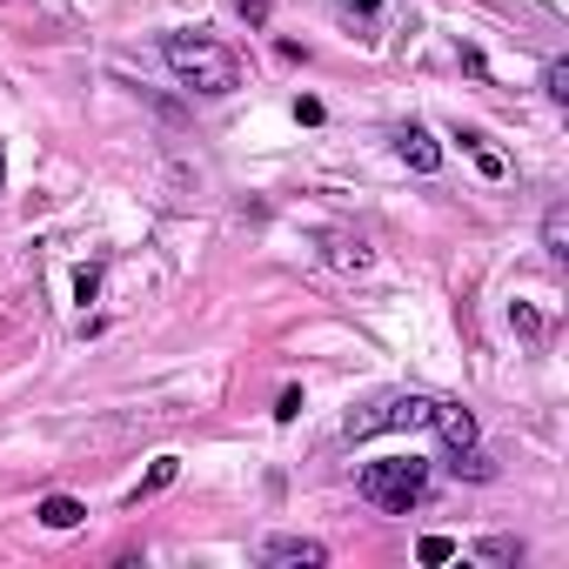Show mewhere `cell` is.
I'll return each mask as SVG.
<instances>
[{"label": "cell", "mask_w": 569, "mask_h": 569, "mask_svg": "<svg viewBox=\"0 0 569 569\" xmlns=\"http://www.w3.org/2000/svg\"><path fill=\"white\" fill-rule=\"evenodd\" d=\"M81 516H88V509H81L74 496H48V502H41V522H48V529H74Z\"/></svg>", "instance_id": "ba28073f"}, {"label": "cell", "mask_w": 569, "mask_h": 569, "mask_svg": "<svg viewBox=\"0 0 569 569\" xmlns=\"http://www.w3.org/2000/svg\"><path fill=\"white\" fill-rule=\"evenodd\" d=\"M396 148H402V161H409L416 174H436V168H442V148H436V134H429V128H402V141H396Z\"/></svg>", "instance_id": "8992f818"}, {"label": "cell", "mask_w": 569, "mask_h": 569, "mask_svg": "<svg viewBox=\"0 0 569 569\" xmlns=\"http://www.w3.org/2000/svg\"><path fill=\"white\" fill-rule=\"evenodd\" d=\"M429 429L462 456V449H476V416L462 409V402H436V416H429Z\"/></svg>", "instance_id": "5b68a950"}, {"label": "cell", "mask_w": 569, "mask_h": 569, "mask_svg": "<svg viewBox=\"0 0 569 569\" xmlns=\"http://www.w3.org/2000/svg\"><path fill=\"white\" fill-rule=\"evenodd\" d=\"M476 556H482V562H516V556H522V542H516V536H482V542H476Z\"/></svg>", "instance_id": "9c48e42d"}, {"label": "cell", "mask_w": 569, "mask_h": 569, "mask_svg": "<svg viewBox=\"0 0 569 569\" xmlns=\"http://www.w3.org/2000/svg\"><path fill=\"white\" fill-rule=\"evenodd\" d=\"M274 416H281V422H296V416H302V389H281V409H274Z\"/></svg>", "instance_id": "9a60e30c"}, {"label": "cell", "mask_w": 569, "mask_h": 569, "mask_svg": "<svg viewBox=\"0 0 569 569\" xmlns=\"http://www.w3.org/2000/svg\"><path fill=\"white\" fill-rule=\"evenodd\" d=\"M542 241H549V254H562V208L549 214V228H542Z\"/></svg>", "instance_id": "2e32d148"}, {"label": "cell", "mask_w": 569, "mask_h": 569, "mask_svg": "<svg viewBox=\"0 0 569 569\" xmlns=\"http://www.w3.org/2000/svg\"><path fill=\"white\" fill-rule=\"evenodd\" d=\"M416 556H422V562H449V556H456V542H449V536H422V549H416Z\"/></svg>", "instance_id": "7c38bea8"}, {"label": "cell", "mask_w": 569, "mask_h": 569, "mask_svg": "<svg viewBox=\"0 0 569 569\" xmlns=\"http://www.w3.org/2000/svg\"><path fill=\"white\" fill-rule=\"evenodd\" d=\"M161 54H168L174 81L194 88V94H234V88H241V61H234L221 41H208V34H168Z\"/></svg>", "instance_id": "6da1fadb"}, {"label": "cell", "mask_w": 569, "mask_h": 569, "mask_svg": "<svg viewBox=\"0 0 569 569\" xmlns=\"http://www.w3.org/2000/svg\"><path fill=\"white\" fill-rule=\"evenodd\" d=\"M94 289H101V268H81V274H74V296L94 302Z\"/></svg>", "instance_id": "5bb4252c"}, {"label": "cell", "mask_w": 569, "mask_h": 569, "mask_svg": "<svg viewBox=\"0 0 569 569\" xmlns=\"http://www.w3.org/2000/svg\"><path fill=\"white\" fill-rule=\"evenodd\" d=\"M429 416H436L429 396H389V402H376V409H356V416L342 422V436H349V442H369V436H382V429H429Z\"/></svg>", "instance_id": "3957f363"}, {"label": "cell", "mask_w": 569, "mask_h": 569, "mask_svg": "<svg viewBox=\"0 0 569 569\" xmlns=\"http://www.w3.org/2000/svg\"><path fill=\"white\" fill-rule=\"evenodd\" d=\"M261 556L281 562V569H322V562H329V549H322L316 536H268Z\"/></svg>", "instance_id": "277c9868"}, {"label": "cell", "mask_w": 569, "mask_h": 569, "mask_svg": "<svg viewBox=\"0 0 569 569\" xmlns=\"http://www.w3.org/2000/svg\"><path fill=\"white\" fill-rule=\"evenodd\" d=\"M0 181H8V154H0Z\"/></svg>", "instance_id": "e0dca14e"}, {"label": "cell", "mask_w": 569, "mask_h": 569, "mask_svg": "<svg viewBox=\"0 0 569 569\" xmlns=\"http://www.w3.org/2000/svg\"><path fill=\"white\" fill-rule=\"evenodd\" d=\"M329 261H336V268H356V274H362V268H369V248H362V241H336V248H329Z\"/></svg>", "instance_id": "30bf717a"}, {"label": "cell", "mask_w": 569, "mask_h": 569, "mask_svg": "<svg viewBox=\"0 0 569 569\" xmlns=\"http://www.w3.org/2000/svg\"><path fill=\"white\" fill-rule=\"evenodd\" d=\"M509 329H516V336H542V316H536V309H522V302H516V309H509Z\"/></svg>", "instance_id": "8fae6325"}, {"label": "cell", "mask_w": 569, "mask_h": 569, "mask_svg": "<svg viewBox=\"0 0 569 569\" xmlns=\"http://www.w3.org/2000/svg\"><path fill=\"white\" fill-rule=\"evenodd\" d=\"M542 81H549V101H569V68H562V61H549Z\"/></svg>", "instance_id": "4fadbf2b"}, {"label": "cell", "mask_w": 569, "mask_h": 569, "mask_svg": "<svg viewBox=\"0 0 569 569\" xmlns=\"http://www.w3.org/2000/svg\"><path fill=\"white\" fill-rule=\"evenodd\" d=\"M422 489H429V462L422 456H382V462L362 469V496L376 509H389V516H409L422 502Z\"/></svg>", "instance_id": "7a4b0ae2"}, {"label": "cell", "mask_w": 569, "mask_h": 569, "mask_svg": "<svg viewBox=\"0 0 569 569\" xmlns=\"http://www.w3.org/2000/svg\"><path fill=\"white\" fill-rule=\"evenodd\" d=\"M174 476H181V456H154V469L141 476V489H134V502H141V496H161V489H168Z\"/></svg>", "instance_id": "52a82bcc"}]
</instances>
